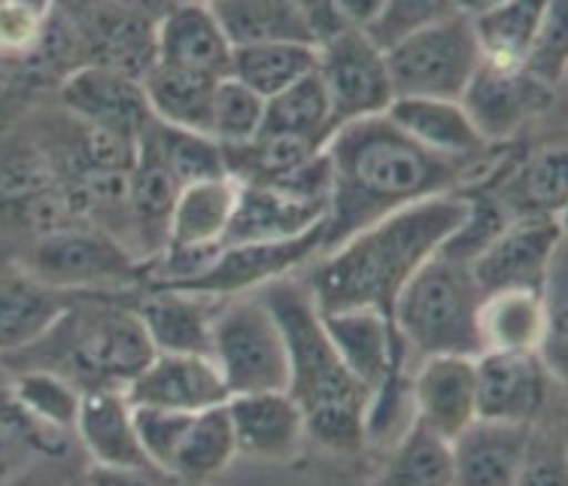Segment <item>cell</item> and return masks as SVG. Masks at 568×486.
I'll use <instances>...</instances> for the list:
<instances>
[{"label":"cell","instance_id":"6da1fadb","mask_svg":"<svg viewBox=\"0 0 568 486\" xmlns=\"http://www.w3.org/2000/svg\"><path fill=\"white\" fill-rule=\"evenodd\" d=\"M325 155L332 164V198L320 253L407 204L477 185L499 164L493 152L475 162L435 155L386 117L341 125L325 143Z\"/></svg>","mask_w":568,"mask_h":486},{"label":"cell","instance_id":"7a4b0ae2","mask_svg":"<svg viewBox=\"0 0 568 486\" xmlns=\"http://www.w3.org/2000/svg\"><path fill=\"white\" fill-rule=\"evenodd\" d=\"M465 213L468 198L463 192L407 204L316 255L298 277L320 313L374 307L393 316L398 292L442 250Z\"/></svg>","mask_w":568,"mask_h":486},{"label":"cell","instance_id":"3957f363","mask_svg":"<svg viewBox=\"0 0 568 486\" xmlns=\"http://www.w3.org/2000/svg\"><path fill=\"white\" fill-rule=\"evenodd\" d=\"M262 302L280 320L286 353H290V381L286 393L302 407L307 441L337 456H356L365 450V407L368 389L362 386L335 344L325 335L320 307L298 274L274 280L258 290Z\"/></svg>","mask_w":568,"mask_h":486},{"label":"cell","instance_id":"277c9868","mask_svg":"<svg viewBox=\"0 0 568 486\" xmlns=\"http://www.w3.org/2000/svg\"><path fill=\"white\" fill-rule=\"evenodd\" d=\"M138 290L80 292L47 335L0 360L7 368L55 371L82 395L128 389L155 353L134 311Z\"/></svg>","mask_w":568,"mask_h":486},{"label":"cell","instance_id":"5b68a950","mask_svg":"<svg viewBox=\"0 0 568 486\" xmlns=\"http://www.w3.org/2000/svg\"><path fill=\"white\" fill-rule=\"evenodd\" d=\"M480 286L468 262L435 253L419 267L393 304V323L410 360L459 353L477 356Z\"/></svg>","mask_w":568,"mask_h":486},{"label":"cell","instance_id":"8992f818","mask_svg":"<svg viewBox=\"0 0 568 486\" xmlns=\"http://www.w3.org/2000/svg\"><path fill=\"white\" fill-rule=\"evenodd\" d=\"M19 267L49 286L70 292H122L146 283L150 262L92 222L22 243Z\"/></svg>","mask_w":568,"mask_h":486},{"label":"cell","instance_id":"52a82bcc","mask_svg":"<svg viewBox=\"0 0 568 486\" xmlns=\"http://www.w3.org/2000/svg\"><path fill=\"white\" fill-rule=\"evenodd\" d=\"M210 360L216 362L229 395L286 389V337L262 295L250 292L220 304L210 332Z\"/></svg>","mask_w":568,"mask_h":486},{"label":"cell","instance_id":"ba28073f","mask_svg":"<svg viewBox=\"0 0 568 486\" xmlns=\"http://www.w3.org/2000/svg\"><path fill=\"white\" fill-rule=\"evenodd\" d=\"M386 52V68L395 98H447L459 101L468 80L484 61L477 43L475 22L450 16L444 22L423 28L398 40Z\"/></svg>","mask_w":568,"mask_h":486},{"label":"cell","instance_id":"9c48e42d","mask_svg":"<svg viewBox=\"0 0 568 486\" xmlns=\"http://www.w3.org/2000/svg\"><path fill=\"white\" fill-rule=\"evenodd\" d=\"M316 73L325 85L335 131L347 122L386 117L395 101L383 52L359 28H341L316 47Z\"/></svg>","mask_w":568,"mask_h":486},{"label":"cell","instance_id":"30bf717a","mask_svg":"<svg viewBox=\"0 0 568 486\" xmlns=\"http://www.w3.org/2000/svg\"><path fill=\"white\" fill-rule=\"evenodd\" d=\"M562 89L547 85L523 64L480 61L463 92V107L489 146H510L526 128L545 122L559 107Z\"/></svg>","mask_w":568,"mask_h":486},{"label":"cell","instance_id":"8fae6325","mask_svg":"<svg viewBox=\"0 0 568 486\" xmlns=\"http://www.w3.org/2000/svg\"><path fill=\"white\" fill-rule=\"evenodd\" d=\"M323 222L314 225L311 232L286 237V241L220 246V253L213 255L195 277L180 280V283H150V286H174V290L197 292V295H210L220 302L265 290L267 283L292 277V274L304 271L307 262H314L323 250Z\"/></svg>","mask_w":568,"mask_h":486},{"label":"cell","instance_id":"7c38bea8","mask_svg":"<svg viewBox=\"0 0 568 486\" xmlns=\"http://www.w3.org/2000/svg\"><path fill=\"white\" fill-rule=\"evenodd\" d=\"M510 220H545L566 216L568 204V155L562 140H547L532 150L508 152L480 180ZM471 189V185H468Z\"/></svg>","mask_w":568,"mask_h":486},{"label":"cell","instance_id":"4fadbf2b","mask_svg":"<svg viewBox=\"0 0 568 486\" xmlns=\"http://www.w3.org/2000/svg\"><path fill=\"white\" fill-rule=\"evenodd\" d=\"M566 253L562 216L510 220L487 250L468 265L480 292L541 290L550 267Z\"/></svg>","mask_w":568,"mask_h":486},{"label":"cell","instance_id":"5bb4252c","mask_svg":"<svg viewBox=\"0 0 568 486\" xmlns=\"http://www.w3.org/2000/svg\"><path fill=\"white\" fill-rule=\"evenodd\" d=\"M475 386L477 417L526 426L566 393V381L554 377L538 353H477Z\"/></svg>","mask_w":568,"mask_h":486},{"label":"cell","instance_id":"9a60e30c","mask_svg":"<svg viewBox=\"0 0 568 486\" xmlns=\"http://www.w3.org/2000/svg\"><path fill=\"white\" fill-rule=\"evenodd\" d=\"M80 43L82 64L116 70L143 80L159 61L155 22L125 10L116 0H94L80 16L68 19Z\"/></svg>","mask_w":568,"mask_h":486},{"label":"cell","instance_id":"2e32d148","mask_svg":"<svg viewBox=\"0 0 568 486\" xmlns=\"http://www.w3.org/2000/svg\"><path fill=\"white\" fill-rule=\"evenodd\" d=\"M77 444L101 477H155L134 426V405L125 389H94L82 395Z\"/></svg>","mask_w":568,"mask_h":486},{"label":"cell","instance_id":"e0dca14e","mask_svg":"<svg viewBox=\"0 0 568 486\" xmlns=\"http://www.w3.org/2000/svg\"><path fill=\"white\" fill-rule=\"evenodd\" d=\"M55 104L80 122L116 131L131 140H138L152 122L143 82L94 64H82L64 77L55 92Z\"/></svg>","mask_w":568,"mask_h":486},{"label":"cell","instance_id":"ac0fdd59","mask_svg":"<svg viewBox=\"0 0 568 486\" xmlns=\"http://www.w3.org/2000/svg\"><path fill=\"white\" fill-rule=\"evenodd\" d=\"M225 411L232 419L237 456H250L253 463L286 465L307 444L302 407L286 389L229 395Z\"/></svg>","mask_w":568,"mask_h":486},{"label":"cell","instance_id":"d6986e66","mask_svg":"<svg viewBox=\"0 0 568 486\" xmlns=\"http://www.w3.org/2000/svg\"><path fill=\"white\" fill-rule=\"evenodd\" d=\"M125 395L138 407H164L186 414L229 402L225 381L207 353H152L143 371L128 383Z\"/></svg>","mask_w":568,"mask_h":486},{"label":"cell","instance_id":"ffe728a7","mask_svg":"<svg viewBox=\"0 0 568 486\" xmlns=\"http://www.w3.org/2000/svg\"><path fill=\"white\" fill-rule=\"evenodd\" d=\"M410 402L414 417L442 432L444 438H456L477 417L475 356L442 353L414 362Z\"/></svg>","mask_w":568,"mask_h":486},{"label":"cell","instance_id":"44dd1931","mask_svg":"<svg viewBox=\"0 0 568 486\" xmlns=\"http://www.w3.org/2000/svg\"><path fill=\"white\" fill-rule=\"evenodd\" d=\"M82 456L77 435L40 426L12 395V371L0 360V484L34 475L40 465H70Z\"/></svg>","mask_w":568,"mask_h":486},{"label":"cell","instance_id":"7402d4cb","mask_svg":"<svg viewBox=\"0 0 568 486\" xmlns=\"http://www.w3.org/2000/svg\"><path fill=\"white\" fill-rule=\"evenodd\" d=\"M220 298L197 295L174 286H140L134 292V311L150 335L155 353H207L213 316Z\"/></svg>","mask_w":568,"mask_h":486},{"label":"cell","instance_id":"603a6c76","mask_svg":"<svg viewBox=\"0 0 568 486\" xmlns=\"http://www.w3.org/2000/svg\"><path fill=\"white\" fill-rule=\"evenodd\" d=\"M320 316L337 356L368 393L389 374L395 362L410 356L405 341L395 332L393 316L374 307H347V311H328Z\"/></svg>","mask_w":568,"mask_h":486},{"label":"cell","instance_id":"cb8c5ba5","mask_svg":"<svg viewBox=\"0 0 568 486\" xmlns=\"http://www.w3.org/2000/svg\"><path fill=\"white\" fill-rule=\"evenodd\" d=\"M325 213H328V204L304 201V198L283 192L277 185L241 183L222 246L298 237V234L311 232L314 225H320L325 220Z\"/></svg>","mask_w":568,"mask_h":486},{"label":"cell","instance_id":"d4e9b609","mask_svg":"<svg viewBox=\"0 0 568 486\" xmlns=\"http://www.w3.org/2000/svg\"><path fill=\"white\" fill-rule=\"evenodd\" d=\"M386 119L393 122L402 134L419 143L423 150L444 155V159H459V162H475L484 159L496 146H489L480 138L475 122L465 113L463 101H447V98H395Z\"/></svg>","mask_w":568,"mask_h":486},{"label":"cell","instance_id":"484cf974","mask_svg":"<svg viewBox=\"0 0 568 486\" xmlns=\"http://www.w3.org/2000/svg\"><path fill=\"white\" fill-rule=\"evenodd\" d=\"M526 423L475 417L450 441L456 484L514 486L526 456Z\"/></svg>","mask_w":568,"mask_h":486},{"label":"cell","instance_id":"4316f807","mask_svg":"<svg viewBox=\"0 0 568 486\" xmlns=\"http://www.w3.org/2000/svg\"><path fill=\"white\" fill-rule=\"evenodd\" d=\"M159 61L171 68L222 80L232 73V40L222 31L216 12L201 0H189L155 24Z\"/></svg>","mask_w":568,"mask_h":486},{"label":"cell","instance_id":"83f0119b","mask_svg":"<svg viewBox=\"0 0 568 486\" xmlns=\"http://www.w3.org/2000/svg\"><path fill=\"white\" fill-rule=\"evenodd\" d=\"M80 292L49 286L16 267L0 277V356H12L47 335Z\"/></svg>","mask_w":568,"mask_h":486},{"label":"cell","instance_id":"f1b7e54d","mask_svg":"<svg viewBox=\"0 0 568 486\" xmlns=\"http://www.w3.org/2000/svg\"><path fill=\"white\" fill-rule=\"evenodd\" d=\"M480 353H538L545 341L541 290L484 292L477 304Z\"/></svg>","mask_w":568,"mask_h":486},{"label":"cell","instance_id":"f546056e","mask_svg":"<svg viewBox=\"0 0 568 486\" xmlns=\"http://www.w3.org/2000/svg\"><path fill=\"white\" fill-rule=\"evenodd\" d=\"M183 185L164 171L162 164L152 162L150 155L138 150L134 168H131V192H128V210H131V234L134 250L143 262L162 255L171 232L176 198Z\"/></svg>","mask_w":568,"mask_h":486},{"label":"cell","instance_id":"4dcf8cb0","mask_svg":"<svg viewBox=\"0 0 568 486\" xmlns=\"http://www.w3.org/2000/svg\"><path fill=\"white\" fill-rule=\"evenodd\" d=\"M377 484H456V465H453V444L442 432L426 426L423 419H410L405 432L386 447L381 472L374 475Z\"/></svg>","mask_w":568,"mask_h":486},{"label":"cell","instance_id":"1f68e13d","mask_svg":"<svg viewBox=\"0 0 568 486\" xmlns=\"http://www.w3.org/2000/svg\"><path fill=\"white\" fill-rule=\"evenodd\" d=\"M138 150L143 155H150L152 162L162 164L180 185L229 174L222 143H216L204 131L168 125V122H159L155 117L138 138Z\"/></svg>","mask_w":568,"mask_h":486},{"label":"cell","instance_id":"d6a6232c","mask_svg":"<svg viewBox=\"0 0 568 486\" xmlns=\"http://www.w3.org/2000/svg\"><path fill=\"white\" fill-rule=\"evenodd\" d=\"M234 456H237V444H234L229 411L225 405L207 407V411H197L189 417V426L180 438L168 477L189 480V484L213 480L232 468Z\"/></svg>","mask_w":568,"mask_h":486},{"label":"cell","instance_id":"836d02e7","mask_svg":"<svg viewBox=\"0 0 568 486\" xmlns=\"http://www.w3.org/2000/svg\"><path fill=\"white\" fill-rule=\"evenodd\" d=\"M140 82H143L152 117L159 122L210 134V107H213V89L220 80L155 61V68Z\"/></svg>","mask_w":568,"mask_h":486},{"label":"cell","instance_id":"e575fe53","mask_svg":"<svg viewBox=\"0 0 568 486\" xmlns=\"http://www.w3.org/2000/svg\"><path fill=\"white\" fill-rule=\"evenodd\" d=\"M210 10L216 12L232 47L277 43V40L316 43L311 22L290 0H220Z\"/></svg>","mask_w":568,"mask_h":486},{"label":"cell","instance_id":"d590c367","mask_svg":"<svg viewBox=\"0 0 568 486\" xmlns=\"http://www.w3.org/2000/svg\"><path fill=\"white\" fill-rule=\"evenodd\" d=\"M316 47L320 43H298V40H277V43H250L232 49L234 80L250 85L262 98H274L292 82L304 80L316 70Z\"/></svg>","mask_w":568,"mask_h":486},{"label":"cell","instance_id":"8d00e7d4","mask_svg":"<svg viewBox=\"0 0 568 486\" xmlns=\"http://www.w3.org/2000/svg\"><path fill=\"white\" fill-rule=\"evenodd\" d=\"M262 131L314 140L320 146L328 143V138L335 134V122H332L328 94L316 70L304 80L292 82L290 89H283L274 98H267Z\"/></svg>","mask_w":568,"mask_h":486},{"label":"cell","instance_id":"74e56055","mask_svg":"<svg viewBox=\"0 0 568 486\" xmlns=\"http://www.w3.org/2000/svg\"><path fill=\"white\" fill-rule=\"evenodd\" d=\"M554 0H505L487 16L475 19V34L484 61L493 64H523L538 28Z\"/></svg>","mask_w":568,"mask_h":486},{"label":"cell","instance_id":"f35d334b","mask_svg":"<svg viewBox=\"0 0 568 486\" xmlns=\"http://www.w3.org/2000/svg\"><path fill=\"white\" fill-rule=\"evenodd\" d=\"M12 371V395L22 405V411L40 426L59 428L77 435V417H80L82 393L55 371L47 368H10Z\"/></svg>","mask_w":568,"mask_h":486},{"label":"cell","instance_id":"ab89813d","mask_svg":"<svg viewBox=\"0 0 568 486\" xmlns=\"http://www.w3.org/2000/svg\"><path fill=\"white\" fill-rule=\"evenodd\" d=\"M566 450V393L529 423L526 456L517 484H562L568 477Z\"/></svg>","mask_w":568,"mask_h":486},{"label":"cell","instance_id":"60d3db41","mask_svg":"<svg viewBox=\"0 0 568 486\" xmlns=\"http://www.w3.org/2000/svg\"><path fill=\"white\" fill-rule=\"evenodd\" d=\"M262 122H265V98L234 77H222L213 89L210 138L222 146H237L253 140L262 131Z\"/></svg>","mask_w":568,"mask_h":486},{"label":"cell","instance_id":"b9f144b4","mask_svg":"<svg viewBox=\"0 0 568 486\" xmlns=\"http://www.w3.org/2000/svg\"><path fill=\"white\" fill-rule=\"evenodd\" d=\"M450 16H456L453 0H386L381 16L374 19V24L365 34L372 37L381 49H389L398 40L444 22Z\"/></svg>","mask_w":568,"mask_h":486},{"label":"cell","instance_id":"7bdbcfd3","mask_svg":"<svg viewBox=\"0 0 568 486\" xmlns=\"http://www.w3.org/2000/svg\"><path fill=\"white\" fill-rule=\"evenodd\" d=\"M541 298H545V341L538 350V360L545 362L547 371L566 381V362H568V325H566V253L559 255L550 274H547L545 286H541Z\"/></svg>","mask_w":568,"mask_h":486},{"label":"cell","instance_id":"ee69618b","mask_svg":"<svg viewBox=\"0 0 568 486\" xmlns=\"http://www.w3.org/2000/svg\"><path fill=\"white\" fill-rule=\"evenodd\" d=\"M566 0H554L545 16V24L538 28L532 47L523 59V68L532 77H538L554 89H562L566 82V61H568V31H566Z\"/></svg>","mask_w":568,"mask_h":486},{"label":"cell","instance_id":"f6af8a7d","mask_svg":"<svg viewBox=\"0 0 568 486\" xmlns=\"http://www.w3.org/2000/svg\"><path fill=\"white\" fill-rule=\"evenodd\" d=\"M290 3L302 12L307 22H311V28H314L316 34V43H323L325 37H332L335 31L344 28L341 19L335 16V10H332V0H290Z\"/></svg>","mask_w":568,"mask_h":486},{"label":"cell","instance_id":"bcb514c9","mask_svg":"<svg viewBox=\"0 0 568 486\" xmlns=\"http://www.w3.org/2000/svg\"><path fill=\"white\" fill-rule=\"evenodd\" d=\"M383 3L386 0H332V10L341 19L344 28H359V31H368L374 24V19L381 16Z\"/></svg>","mask_w":568,"mask_h":486},{"label":"cell","instance_id":"7dc6e473","mask_svg":"<svg viewBox=\"0 0 568 486\" xmlns=\"http://www.w3.org/2000/svg\"><path fill=\"white\" fill-rule=\"evenodd\" d=\"M116 3H122L125 10L138 12V16H143V19H150V22H162V19H168L171 12L180 10L183 3H189V0H116Z\"/></svg>","mask_w":568,"mask_h":486},{"label":"cell","instance_id":"c3c4849f","mask_svg":"<svg viewBox=\"0 0 568 486\" xmlns=\"http://www.w3.org/2000/svg\"><path fill=\"white\" fill-rule=\"evenodd\" d=\"M456 3V12L459 16H465V19H480V16H487V12H493L496 7H501L505 0H453Z\"/></svg>","mask_w":568,"mask_h":486},{"label":"cell","instance_id":"681fc988","mask_svg":"<svg viewBox=\"0 0 568 486\" xmlns=\"http://www.w3.org/2000/svg\"><path fill=\"white\" fill-rule=\"evenodd\" d=\"M94 0H55V12H61L64 19H73V16H80L85 7H92Z\"/></svg>","mask_w":568,"mask_h":486},{"label":"cell","instance_id":"f907efd6","mask_svg":"<svg viewBox=\"0 0 568 486\" xmlns=\"http://www.w3.org/2000/svg\"><path fill=\"white\" fill-rule=\"evenodd\" d=\"M16 3H22L28 10L40 16V19H49L52 12H55V0H16Z\"/></svg>","mask_w":568,"mask_h":486},{"label":"cell","instance_id":"816d5d0a","mask_svg":"<svg viewBox=\"0 0 568 486\" xmlns=\"http://www.w3.org/2000/svg\"><path fill=\"white\" fill-rule=\"evenodd\" d=\"M201 3H207V7H213V3H220V0H201Z\"/></svg>","mask_w":568,"mask_h":486},{"label":"cell","instance_id":"f5cc1de1","mask_svg":"<svg viewBox=\"0 0 568 486\" xmlns=\"http://www.w3.org/2000/svg\"><path fill=\"white\" fill-rule=\"evenodd\" d=\"M0 3H3V0H0Z\"/></svg>","mask_w":568,"mask_h":486}]
</instances>
